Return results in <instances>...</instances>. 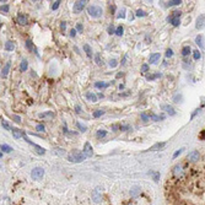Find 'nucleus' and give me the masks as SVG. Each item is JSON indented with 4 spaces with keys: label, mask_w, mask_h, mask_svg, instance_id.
Segmentation results:
<instances>
[{
    "label": "nucleus",
    "mask_w": 205,
    "mask_h": 205,
    "mask_svg": "<svg viewBox=\"0 0 205 205\" xmlns=\"http://www.w3.org/2000/svg\"><path fill=\"white\" fill-rule=\"evenodd\" d=\"M104 114V111L103 109H97V111H95L93 112V118H98V117H101V115H103Z\"/></svg>",
    "instance_id": "obj_31"
},
{
    "label": "nucleus",
    "mask_w": 205,
    "mask_h": 205,
    "mask_svg": "<svg viewBox=\"0 0 205 205\" xmlns=\"http://www.w3.org/2000/svg\"><path fill=\"white\" fill-rule=\"evenodd\" d=\"M166 146V143H157V144H155V145H152L151 148H149L146 151H159V150H161V149H163Z\"/></svg>",
    "instance_id": "obj_12"
},
{
    "label": "nucleus",
    "mask_w": 205,
    "mask_h": 205,
    "mask_svg": "<svg viewBox=\"0 0 205 205\" xmlns=\"http://www.w3.org/2000/svg\"><path fill=\"white\" fill-rule=\"evenodd\" d=\"M76 127H78L81 132H85V130H86V127H85L84 124H81V123H76Z\"/></svg>",
    "instance_id": "obj_48"
},
{
    "label": "nucleus",
    "mask_w": 205,
    "mask_h": 205,
    "mask_svg": "<svg viewBox=\"0 0 205 205\" xmlns=\"http://www.w3.org/2000/svg\"><path fill=\"white\" fill-rule=\"evenodd\" d=\"M198 112H199V109H195V111H194V113H193V114H192V117H190V118H192V119H193V118H194V117H195V114H197Z\"/></svg>",
    "instance_id": "obj_63"
},
{
    "label": "nucleus",
    "mask_w": 205,
    "mask_h": 205,
    "mask_svg": "<svg viewBox=\"0 0 205 205\" xmlns=\"http://www.w3.org/2000/svg\"><path fill=\"white\" fill-rule=\"evenodd\" d=\"M199 139H200V140H205V130H203L200 134H199Z\"/></svg>",
    "instance_id": "obj_57"
},
{
    "label": "nucleus",
    "mask_w": 205,
    "mask_h": 205,
    "mask_svg": "<svg viewBox=\"0 0 205 205\" xmlns=\"http://www.w3.org/2000/svg\"><path fill=\"white\" fill-rule=\"evenodd\" d=\"M140 193H141V188H140L139 185H134L130 188V197L132 198H138L140 195Z\"/></svg>",
    "instance_id": "obj_11"
},
{
    "label": "nucleus",
    "mask_w": 205,
    "mask_h": 205,
    "mask_svg": "<svg viewBox=\"0 0 205 205\" xmlns=\"http://www.w3.org/2000/svg\"><path fill=\"white\" fill-rule=\"evenodd\" d=\"M151 119L152 120H155V122H159V120H162V119H165V115H156V114H151Z\"/></svg>",
    "instance_id": "obj_33"
},
{
    "label": "nucleus",
    "mask_w": 205,
    "mask_h": 205,
    "mask_svg": "<svg viewBox=\"0 0 205 205\" xmlns=\"http://www.w3.org/2000/svg\"><path fill=\"white\" fill-rule=\"evenodd\" d=\"M92 199L95 203H99L102 200V188L97 187V188L92 190Z\"/></svg>",
    "instance_id": "obj_5"
},
{
    "label": "nucleus",
    "mask_w": 205,
    "mask_h": 205,
    "mask_svg": "<svg viewBox=\"0 0 205 205\" xmlns=\"http://www.w3.org/2000/svg\"><path fill=\"white\" fill-rule=\"evenodd\" d=\"M140 117H141V119H143L144 122H148V120L151 119V117H150L149 114H146V113H141V114H140Z\"/></svg>",
    "instance_id": "obj_42"
},
{
    "label": "nucleus",
    "mask_w": 205,
    "mask_h": 205,
    "mask_svg": "<svg viewBox=\"0 0 205 205\" xmlns=\"http://www.w3.org/2000/svg\"><path fill=\"white\" fill-rule=\"evenodd\" d=\"M108 85H109V84L102 83V81H101V83H99V81H97V83H95V86H96V87H98V89H99V87H101V89H102V87H108Z\"/></svg>",
    "instance_id": "obj_39"
},
{
    "label": "nucleus",
    "mask_w": 205,
    "mask_h": 205,
    "mask_svg": "<svg viewBox=\"0 0 205 205\" xmlns=\"http://www.w3.org/2000/svg\"><path fill=\"white\" fill-rule=\"evenodd\" d=\"M197 30H203L205 27V14L199 15V17L197 19V23H195Z\"/></svg>",
    "instance_id": "obj_7"
},
{
    "label": "nucleus",
    "mask_w": 205,
    "mask_h": 205,
    "mask_svg": "<svg viewBox=\"0 0 205 205\" xmlns=\"http://www.w3.org/2000/svg\"><path fill=\"white\" fill-rule=\"evenodd\" d=\"M83 30H84L83 25H81V23H78V25H76V31H79V32H83Z\"/></svg>",
    "instance_id": "obj_55"
},
{
    "label": "nucleus",
    "mask_w": 205,
    "mask_h": 205,
    "mask_svg": "<svg viewBox=\"0 0 205 205\" xmlns=\"http://www.w3.org/2000/svg\"><path fill=\"white\" fill-rule=\"evenodd\" d=\"M9 69H10V62H8L6 64H5V66H4L3 70H1V76H3V78H6V76H8Z\"/></svg>",
    "instance_id": "obj_20"
},
{
    "label": "nucleus",
    "mask_w": 205,
    "mask_h": 205,
    "mask_svg": "<svg viewBox=\"0 0 205 205\" xmlns=\"http://www.w3.org/2000/svg\"><path fill=\"white\" fill-rule=\"evenodd\" d=\"M86 98L89 99V101H91V102H97V96L95 95V93H92V92H87L86 93Z\"/></svg>",
    "instance_id": "obj_22"
},
{
    "label": "nucleus",
    "mask_w": 205,
    "mask_h": 205,
    "mask_svg": "<svg viewBox=\"0 0 205 205\" xmlns=\"http://www.w3.org/2000/svg\"><path fill=\"white\" fill-rule=\"evenodd\" d=\"M148 70H149V65H148V64H143V66H141V71L145 73V71H148Z\"/></svg>",
    "instance_id": "obj_56"
},
{
    "label": "nucleus",
    "mask_w": 205,
    "mask_h": 205,
    "mask_svg": "<svg viewBox=\"0 0 205 205\" xmlns=\"http://www.w3.org/2000/svg\"><path fill=\"white\" fill-rule=\"evenodd\" d=\"M181 15H182V13H181L179 10H174L173 13H172L171 15H169V16L167 17V21L171 22V21H172V20H174V19H179Z\"/></svg>",
    "instance_id": "obj_15"
},
{
    "label": "nucleus",
    "mask_w": 205,
    "mask_h": 205,
    "mask_svg": "<svg viewBox=\"0 0 205 205\" xmlns=\"http://www.w3.org/2000/svg\"><path fill=\"white\" fill-rule=\"evenodd\" d=\"M84 50L86 52L87 57L91 58V55H92V49H91V47H90L89 44H84Z\"/></svg>",
    "instance_id": "obj_26"
},
{
    "label": "nucleus",
    "mask_w": 205,
    "mask_h": 205,
    "mask_svg": "<svg viewBox=\"0 0 205 205\" xmlns=\"http://www.w3.org/2000/svg\"><path fill=\"white\" fill-rule=\"evenodd\" d=\"M17 22H19V25H22V26H26L27 25V16L23 15V14H19L17 15Z\"/></svg>",
    "instance_id": "obj_13"
},
{
    "label": "nucleus",
    "mask_w": 205,
    "mask_h": 205,
    "mask_svg": "<svg viewBox=\"0 0 205 205\" xmlns=\"http://www.w3.org/2000/svg\"><path fill=\"white\" fill-rule=\"evenodd\" d=\"M26 47H27V49H30V50H32V49H34V47H33V44H32V41H26Z\"/></svg>",
    "instance_id": "obj_43"
},
{
    "label": "nucleus",
    "mask_w": 205,
    "mask_h": 205,
    "mask_svg": "<svg viewBox=\"0 0 205 205\" xmlns=\"http://www.w3.org/2000/svg\"><path fill=\"white\" fill-rule=\"evenodd\" d=\"M109 11H112V14L114 13V11H115V6H114V5H112V6H109Z\"/></svg>",
    "instance_id": "obj_62"
},
{
    "label": "nucleus",
    "mask_w": 205,
    "mask_h": 205,
    "mask_svg": "<svg viewBox=\"0 0 205 205\" xmlns=\"http://www.w3.org/2000/svg\"><path fill=\"white\" fill-rule=\"evenodd\" d=\"M11 151H13V148H11V146H9L6 144L1 145V152H11Z\"/></svg>",
    "instance_id": "obj_30"
},
{
    "label": "nucleus",
    "mask_w": 205,
    "mask_h": 205,
    "mask_svg": "<svg viewBox=\"0 0 205 205\" xmlns=\"http://www.w3.org/2000/svg\"><path fill=\"white\" fill-rule=\"evenodd\" d=\"M38 117L41 119H52L54 117V113L52 111H48V112H44V113H39Z\"/></svg>",
    "instance_id": "obj_16"
},
{
    "label": "nucleus",
    "mask_w": 205,
    "mask_h": 205,
    "mask_svg": "<svg viewBox=\"0 0 205 205\" xmlns=\"http://www.w3.org/2000/svg\"><path fill=\"white\" fill-rule=\"evenodd\" d=\"M13 119H14L16 123H21V117H20V115L14 114V115H13Z\"/></svg>",
    "instance_id": "obj_53"
},
{
    "label": "nucleus",
    "mask_w": 205,
    "mask_h": 205,
    "mask_svg": "<svg viewBox=\"0 0 205 205\" xmlns=\"http://www.w3.org/2000/svg\"><path fill=\"white\" fill-rule=\"evenodd\" d=\"M184 149L182 148V149H179V150H177V151H176L174 152V154H173V159H176V157H177V156H179L181 154H182V151H183Z\"/></svg>",
    "instance_id": "obj_51"
},
{
    "label": "nucleus",
    "mask_w": 205,
    "mask_h": 205,
    "mask_svg": "<svg viewBox=\"0 0 205 205\" xmlns=\"http://www.w3.org/2000/svg\"><path fill=\"white\" fill-rule=\"evenodd\" d=\"M84 154H85V156L86 157H91L92 155H93V149H92V146H91V144L90 143H85V145H84Z\"/></svg>",
    "instance_id": "obj_9"
},
{
    "label": "nucleus",
    "mask_w": 205,
    "mask_h": 205,
    "mask_svg": "<svg viewBox=\"0 0 205 205\" xmlns=\"http://www.w3.org/2000/svg\"><path fill=\"white\" fill-rule=\"evenodd\" d=\"M96 63L98 64V65H101V64H102L101 59H99V54H96Z\"/></svg>",
    "instance_id": "obj_59"
},
{
    "label": "nucleus",
    "mask_w": 205,
    "mask_h": 205,
    "mask_svg": "<svg viewBox=\"0 0 205 205\" xmlns=\"http://www.w3.org/2000/svg\"><path fill=\"white\" fill-rule=\"evenodd\" d=\"M171 23H172L173 26H179L181 20H179V19H174V20H172V21H171Z\"/></svg>",
    "instance_id": "obj_52"
},
{
    "label": "nucleus",
    "mask_w": 205,
    "mask_h": 205,
    "mask_svg": "<svg viewBox=\"0 0 205 205\" xmlns=\"http://www.w3.org/2000/svg\"><path fill=\"white\" fill-rule=\"evenodd\" d=\"M55 152H57V154L59 155V156H64V155H65V150H64V149L57 148V149H55Z\"/></svg>",
    "instance_id": "obj_46"
},
{
    "label": "nucleus",
    "mask_w": 205,
    "mask_h": 205,
    "mask_svg": "<svg viewBox=\"0 0 205 205\" xmlns=\"http://www.w3.org/2000/svg\"><path fill=\"white\" fill-rule=\"evenodd\" d=\"M160 76H161L160 73L152 74V75H148V76H146V80H148V81H152V80H155V79H157V78H160Z\"/></svg>",
    "instance_id": "obj_29"
},
{
    "label": "nucleus",
    "mask_w": 205,
    "mask_h": 205,
    "mask_svg": "<svg viewBox=\"0 0 205 205\" xmlns=\"http://www.w3.org/2000/svg\"><path fill=\"white\" fill-rule=\"evenodd\" d=\"M86 4H87L86 0H79V1H75V3H74L73 11H74L75 14H79V13H81V11H83V10L85 9Z\"/></svg>",
    "instance_id": "obj_4"
},
{
    "label": "nucleus",
    "mask_w": 205,
    "mask_h": 205,
    "mask_svg": "<svg viewBox=\"0 0 205 205\" xmlns=\"http://www.w3.org/2000/svg\"><path fill=\"white\" fill-rule=\"evenodd\" d=\"M75 111H76V113H81V111H83V108H81L79 104H76L75 106Z\"/></svg>",
    "instance_id": "obj_58"
},
{
    "label": "nucleus",
    "mask_w": 205,
    "mask_h": 205,
    "mask_svg": "<svg viewBox=\"0 0 205 205\" xmlns=\"http://www.w3.org/2000/svg\"><path fill=\"white\" fill-rule=\"evenodd\" d=\"M182 4V0H171V1L167 3V6H174V5H181Z\"/></svg>",
    "instance_id": "obj_32"
},
{
    "label": "nucleus",
    "mask_w": 205,
    "mask_h": 205,
    "mask_svg": "<svg viewBox=\"0 0 205 205\" xmlns=\"http://www.w3.org/2000/svg\"><path fill=\"white\" fill-rule=\"evenodd\" d=\"M146 15H148V14H146L145 11H143V10H138V11H136V16H138V17H144V16H146Z\"/></svg>",
    "instance_id": "obj_47"
},
{
    "label": "nucleus",
    "mask_w": 205,
    "mask_h": 205,
    "mask_svg": "<svg viewBox=\"0 0 205 205\" xmlns=\"http://www.w3.org/2000/svg\"><path fill=\"white\" fill-rule=\"evenodd\" d=\"M60 0H55V1H53V4H52V10H57L58 8H59V5H60Z\"/></svg>",
    "instance_id": "obj_38"
},
{
    "label": "nucleus",
    "mask_w": 205,
    "mask_h": 205,
    "mask_svg": "<svg viewBox=\"0 0 205 205\" xmlns=\"http://www.w3.org/2000/svg\"><path fill=\"white\" fill-rule=\"evenodd\" d=\"M75 34H76V30H71V31H70V36H71V37H75Z\"/></svg>",
    "instance_id": "obj_61"
},
{
    "label": "nucleus",
    "mask_w": 205,
    "mask_h": 205,
    "mask_svg": "<svg viewBox=\"0 0 205 205\" xmlns=\"http://www.w3.org/2000/svg\"><path fill=\"white\" fill-rule=\"evenodd\" d=\"M123 33H124V28H123V26H118L115 30V34L117 36H123Z\"/></svg>",
    "instance_id": "obj_35"
},
{
    "label": "nucleus",
    "mask_w": 205,
    "mask_h": 205,
    "mask_svg": "<svg viewBox=\"0 0 205 205\" xmlns=\"http://www.w3.org/2000/svg\"><path fill=\"white\" fill-rule=\"evenodd\" d=\"M117 17H118V19H124L125 17V9H120V11L118 13V15H117Z\"/></svg>",
    "instance_id": "obj_40"
},
{
    "label": "nucleus",
    "mask_w": 205,
    "mask_h": 205,
    "mask_svg": "<svg viewBox=\"0 0 205 205\" xmlns=\"http://www.w3.org/2000/svg\"><path fill=\"white\" fill-rule=\"evenodd\" d=\"M11 133H13V135L15 139H20L22 135H23V133L20 130V129H17V128H13V130H11Z\"/></svg>",
    "instance_id": "obj_19"
},
{
    "label": "nucleus",
    "mask_w": 205,
    "mask_h": 205,
    "mask_svg": "<svg viewBox=\"0 0 205 205\" xmlns=\"http://www.w3.org/2000/svg\"><path fill=\"white\" fill-rule=\"evenodd\" d=\"M119 130H122V132H128V130H132V127H130V125H120Z\"/></svg>",
    "instance_id": "obj_44"
},
{
    "label": "nucleus",
    "mask_w": 205,
    "mask_h": 205,
    "mask_svg": "<svg viewBox=\"0 0 205 205\" xmlns=\"http://www.w3.org/2000/svg\"><path fill=\"white\" fill-rule=\"evenodd\" d=\"M60 28H62L63 31H65V28H66V23H65V22H62V23H60Z\"/></svg>",
    "instance_id": "obj_60"
},
{
    "label": "nucleus",
    "mask_w": 205,
    "mask_h": 205,
    "mask_svg": "<svg viewBox=\"0 0 205 205\" xmlns=\"http://www.w3.org/2000/svg\"><path fill=\"white\" fill-rule=\"evenodd\" d=\"M149 176H151L152 179H154L155 182H159V179H160V172H157V171H150Z\"/></svg>",
    "instance_id": "obj_21"
},
{
    "label": "nucleus",
    "mask_w": 205,
    "mask_h": 205,
    "mask_svg": "<svg viewBox=\"0 0 205 205\" xmlns=\"http://www.w3.org/2000/svg\"><path fill=\"white\" fill-rule=\"evenodd\" d=\"M108 64H109V66H111V68H115L117 65H118V62H117L115 59H111Z\"/></svg>",
    "instance_id": "obj_45"
},
{
    "label": "nucleus",
    "mask_w": 205,
    "mask_h": 205,
    "mask_svg": "<svg viewBox=\"0 0 205 205\" xmlns=\"http://www.w3.org/2000/svg\"><path fill=\"white\" fill-rule=\"evenodd\" d=\"M15 48V45L14 43L11 42V41H8V42H5V50H8V52H13Z\"/></svg>",
    "instance_id": "obj_23"
},
{
    "label": "nucleus",
    "mask_w": 205,
    "mask_h": 205,
    "mask_svg": "<svg viewBox=\"0 0 205 205\" xmlns=\"http://www.w3.org/2000/svg\"><path fill=\"white\" fill-rule=\"evenodd\" d=\"M108 33H109V34H113V33H115V30H114V27H113L112 25H111V26L108 27Z\"/></svg>",
    "instance_id": "obj_54"
},
{
    "label": "nucleus",
    "mask_w": 205,
    "mask_h": 205,
    "mask_svg": "<svg viewBox=\"0 0 205 205\" xmlns=\"http://www.w3.org/2000/svg\"><path fill=\"white\" fill-rule=\"evenodd\" d=\"M160 58H161L160 53H154V54L150 55L149 62H150V64H156L157 62H160Z\"/></svg>",
    "instance_id": "obj_17"
},
{
    "label": "nucleus",
    "mask_w": 205,
    "mask_h": 205,
    "mask_svg": "<svg viewBox=\"0 0 205 205\" xmlns=\"http://www.w3.org/2000/svg\"><path fill=\"white\" fill-rule=\"evenodd\" d=\"M1 125H3L4 129H6V130H13V128H11V125L8 123V120L4 119V118H1Z\"/></svg>",
    "instance_id": "obj_24"
},
{
    "label": "nucleus",
    "mask_w": 205,
    "mask_h": 205,
    "mask_svg": "<svg viewBox=\"0 0 205 205\" xmlns=\"http://www.w3.org/2000/svg\"><path fill=\"white\" fill-rule=\"evenodd\" d=\"M23 136H25V134H23ZM25 140H26L27 143H30V144H31V145L33 146V148L36 149V151H37V154H39V155H44V154H45V150H44L43 148H41V146H38L37 144H34V143H32L31 140H28V139H27L26 136H25Z\"/></svg>",
    "instance_id": "obj_10"
},
{
    "label": "nucleus",
    "mask_w": 205,
    "mask_h": 205,
    "mask_svg": "<svg viewBox=\"0 0 205 205\" xmlns=\"http://www.w3.org/2000/svg\"><path fill=\"white\" fill-rule=\"evenodd\" d=\"M182 99H183V96L181 95V93H177V95H174V97H173V101L176 103H181V102H182Z\"/></svg>",
    "instance_id": "obj_34"
},
{
    "label": "nucleus",
    "mask_w": 205,
    "mask_h": 205,
    "mask_svg": "<svg viewBox=\"0 0 205 205\" xmlns=\"http://www.w3.org/2000/svg\"><path fill=\"white\" fill-rule=\"evenodd\" d=\"M28 68V62L26 59H22L21 64H20V69H21V71H26Z\"/></svg>",
    "instance_id": "obj_25"
},
{
    "label": "nucleus",
    "mask_w": 205,
    "mask_h": 205,
    "mask_svg": "<svg viewBox=\"0 0 205 205\" xmlns=\"http://www.w3.org/2000/svg\"><path fill=\"white\" fill-rule=\"evenodd\" d=\"M85 159H86V156H85L84 152L78 151V150L73 151L71 154L68 156V161L69 162H73V163H80V162H83Z\"/></svg>",
    "instance_id": "obj_1"
},
{
    "label": "nucleus",
    "mask_w": 205,
    "mask_h": 205,
    "mask_svg": "<svg viewBox=\"0 0 205 205\" xmlns=\"http://www.w3.org/2000/svg\"><path fill=\"white\" fill-rule=\"evenodd\" d=\"M193 57H194L195 60H199V59H200V57H202L200 52H199L198 49H197V50H193Z\"/></svg>",
    "instance_id": "obj_37"
},
{
    "label": "nucleus",
    "mask_w": 205,
    "mask_h": 205,
    "mask_svg": "<svg viewBox=\"0 0 205 205\" xmlns=\"http://www.w3.org/2000/svg\"><path fill=\"white\" fill-rule=\"evenodd\" d=\"M161 108H162L163 111H165V112H167L169 115H174V114H176L174 108H173L172 106H169V104H162Z\"/></svg>",
    "instance_id": "obj_14"
},
{
    "label": "nucleus",
    "mask_w": 205,
    "mask_h": 205,
    "mask_svg": "<svg viewBox=\"0 0 205 205\" xmlns=\"http://www.w3.org/2000/svg\"><path fill=\"white\" fill-rule=\"evenodd\" d=\"M97 138H103V136H106L107 135V132L106 130H103V129H99V130H97Z\"/></svg>",
    "instance_id": "obj_36"
},
{
    "label": "nucleus",
    "mask_w": 205,
    "mask_h": 205,
    "mask_svg": "<svg viewBox=\"0 0 205 205\" xmlns=\"http://www.w3.org/2000/svg\"><path fill=\"white\" fill-rule=\"evenodd\" d=\"M44 129L45 128H44L43 124H37L36 125V130H38V132H44Z\"/></svg>",
    "instance_id": "obj_49"
},
{
    "label": "nucleus",
    "mask_w": 205,
    "mask_h": 205,
    "mask_svg": "<svg viewBox=\"0 0 205 205\" xmlns=\"http://www.w3.org/2000/svg\"><path fill=\"white\" fill-rule=\"evenodd\" d=\"M192 52V49H190V47L189 45H185V47H183V49H182V55L183 57H187V55H189V53Z\"/></svg>",
    "instance_id": "obj_27"
},
{
    "label": "nucleus",
    "mask_w": 205,
    "mask_h": 205,
    "mask_svg": "<svg viewBox=\"0 0 205 205\" xmlns=\"http://www.w3.org/2000/svg\"><path fill=\"white\" fill-rule=\"evenodd\" d=\"M184 173V169H183V166L182 165H176L174 168H173V176L176 178H179V177H182Z\"/></svg>",
    "instance_id": "obj_8"
},
{
    "label": "nucleus",
    "mask_w": 205,
    "mask_h": 205,
    "mask_svg": "<svg viewBox=\"0 0 205 205\" xmlns=\"http://www.w3.org/2000/svg\"><path fill=\"white\" fill-rule=\"evenodd\" d=\"M172 55H173V50H172L171 48H168V49L166 50V57H167V58H171Z\"/></svg>",
    "instance_id": "obj_50"
},
{
    "label": "nucleus",
    "mask_w": 205,
    "mask_h": 205,
    "mask_svg": "<svg viewBox=\"0 0 205 205\" xmlns=\"http://www.w3.org/2000/svg\"><path fill=\"white\" fill-rule=\"evenodd\" d=\"M9 5L8 4H4V5H1V13H4V14H8L9 13Z\"/></svg>",
    "instance_id": "obj_41"
},
{
    "label": "nucleus",
    "mask_w": 205,
    "mask_h": 205,
    "mask_svg": "<svg viewBox=\"0 0 205 205\" xmlns=\"http://www.w3.org/2000/svg\"><path fill=\"white\" fill-rule=\"evenodd\" d=\"M87 13H89V15L91 17H95V19H97V17H101L102 16V9L97 6V5H90L89 8H87Z\"/></svg>",
    "instance_id": "obj_2"
},
{
    "label": "nucleus",
    "mask_w": 205,
    "mask_h": 205,
    "mask_svg": "<svg viewBox=\"0 0 205 205\" xmlns=\"http://www.w3.org/2000/svg\"><path fill=\"white\" fill-rule=\"evenodd\" d=\"M182 65H183V68H184V69L189 70V69L192 68V62H190L189 59H184V60H183V64H182Z\"/></svg>",
    "instance_id": "obj_28"
},
{
    "label": "nucleus",
    "mask_w": 205,
    "mask_h": 205,
    "mask_svg": "<svg viewBox=\"0 0 205 205\" xmlns=\"http://www.w3.org/2000/svg\"><path fill=\"white\" fill-rule=\"evenodd\" d=\"M44 176V169L42 167H34L31 172V177L34 181H41Z\"/></svg>",
    "instance_id": "obj_3"
},
{
    "label": "nucleus",
    "mask_w": 205,
    "mask_h": 205,
    "mask_svg": "<svg viewBox=\"0 0 205 205\" xmlns=\"http://www.w3.org/2000/svg\"><path fill=\"white\" fill-rule=\"evenodd\" d=\"M187 159H188V161H190V162H198L199 159H200V154H199V151L193 150L188 154Z\"/></svg>",
    "instance_id": "obj_6"
},
{
    "label": "nucleus",
    "mask_w": 205,
    "mask_h": 205,
    "mask_svg": "<svg viewBox=\"0 0 205 205\" xmlns=\"http://www.w3.org/2000/svg\"><path fill=\"white\" fill-rule=\"evenodd\" d=\"M195 43L199 45V48L200 49H204L205 48V44H204V37L202 34H199V36L195 37Z\"/></svg>",
    "instance_id": "obj_18"
}]
</instances>
